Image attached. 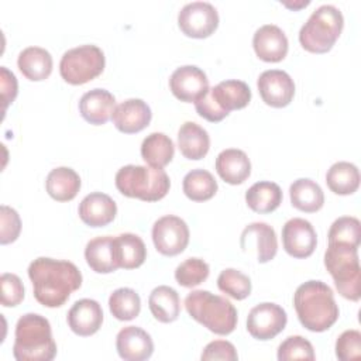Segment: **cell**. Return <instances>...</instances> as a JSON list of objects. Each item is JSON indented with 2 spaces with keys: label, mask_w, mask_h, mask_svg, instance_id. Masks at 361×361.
<instances>
[{
  "label": "cell",
  "mask_w": 361,
  "mask_h": 361,
  "mask_svg": "<svg viewBox=\"0 0 361 361\" xmlns=\"http://www.w3.org/2000/svg\"><path fill=\"white\" fill-rule=\"evenodd\" d=\"M34 298L45 307H59L82 285L79 268L65 259L38 257L28 265Z\"/></svg>",
  "instance_id": "cell-1"
},
{
  "label": "cell",
  "mask_w": 361,
  "mask_h": 361,
  "mask_svg": "<svg viewBox=\"0 0 361 361\" xmlns=\"http://www.w3.org/2000/svg\"><path fill=\"white\" fill-rule=\"evenodd\" d=\"M293 306L300 324L314 333L330 329L340 313L331 288L322 281L299 285L293 295Z\"/></svg>",
  "instance_id": "cell-2"
},
{
  "label": "cell",
  "mask_w": 361,
  "mask_h": 361,
  "mask_svg": "<svg viewBox=\"0 0 361 361\" xmlns=\"http://www.w3.org/2000/svg\"><path fill=\"white\" fill-rule=\"evenodd\" d=\"M13 355L17 361H51L56 355V344L48 319L38 313L23 314L14 333Z\"/></svg>",
  "instance_id": "cell-3"
},
{
  "label": "cell",
  "mask_w": 361,
  "mask_h": 361,
  "mask_svg": "<svg viewBox=\"0 0 361 361\" xmlns=\"http://www.w3.org/2000/svg\"><path fill=\"white\" fill-rule=\"evenodd\" d=\"M185 309L192 319L219 336H227L237 326V309L234 305L209 290H192L185 298Z\"/></svg>",
  "instance_id": "cell-4"
},
{
  "label": "cell",
  "mask_w": 361,
  "mask_h": 361,
  "mask_svg": "<svg viewBox=\"0 0 361 361\" xmlns=\"http://www.w3.org/2000/svg\"><path fill=\"white\" fill-rule=\"evenodd\" d=\"M114 182L121 195L144 202L164 199L171 188L169 176L162 168L144 165L121 166L116 173Z\"/></svg>",
  "instance_id": "cell-5"
},
{
  "label": "cell",
  "mask_w": 361,
  "mask_h": 361,
  "mask_svg": "<svg viewBox=\"0 0 361 361\" xmlns=\"http://www.w3.org/2000/svg\"><path fill=\"white\" fill-rule=\"evenodd\" d=\"M324 267L331 275L338 293L353 302L361 296V268L358 247L341 243H329L324 252Z\"/></svg>",
  "instance_id": "cell-6"
},
{
  "label": "cell",
  "mask_w": 361,
  "mask_h": 361,
  "mask_svg": "<svg viewBox=\"0 0 361 361\" xmlns=\"http://www.w3.org/2000/svg\"><path fill=\"white\" fill-rule=\"evenodd\" d=\"M344 18L333 4L317 7L299 31V42L303 49L313 54L330 51L341 34Z\"/></svg>",
  "instance_id": "cell-7"
},
{
  "label": "cell",
  "mask_w": 361,
  "mask_h": 361,
  "mask_svg": "<svg viewBox=\"0 0 361 361\" xmlns=\"http://www.w3.org/2000/svg\"><path fill=\"white\" fill-rule=\"evenodd\" d=\"M106 65L103 51L97 45L85 44L68 49L59 62V73L69 85H83L97 78Z\"/></svg>",
  "instance_id": "cell-8"
},
{
  "label": "cell",
  "mask_w": 361,
  "mask_h": 361,
  "mask_svg": "<svg viewBox=\"0 0 361 361\" xmlns=\"http://www.w3.org/2000/svg\"><path fill=\"white\" fill-rule=\"evenodd\" d=\"M152 241L159 254L175 257L189 244V227L178 216H162L152 226Z\"/></svg>",
  "instance_id": "cell-9"
},
{
  "label": "cell",
  "mask_w": 361,
  "mask_h": 361,
  "mask_svg": "<svg viewBox=\"0 0 361 361\" xmlns=\"http://www.w3.org/2000/svg\"><path fill=\"white\" fill-rule=\"evenodd\" d=\"M178 25L186 37L206 38L216 31L219 13L207 1H192L185 4L178 13Z\"/></svg>",
  "instance_id": "cell-10"
},
{
  "label": "cell",
  "mask_w": 361,
  "mask_h": 361,
  "mask_svg": "<svg viewBox=\"0 0 361 361\" xmlns=\"http://www.w3.org/2000/svg\"><path fill=\"white\" fill-rule=\"evenodd\" d=\"M286 322V312L279 305L264 302L250 310L247 330L255 340L267 341L276 337L285 329Z\"/></svg>",
  "instance_id": "cell-11"
},
{
  "label": "cell",
  "mask_w": 361,
  "mask_h": 361,
  "mask_svg": "<svg viewBox=\"0 0 361 361\" xmlns=\"http://www.w3.org/2000/svg\"><path fill=\"white\" fill-rule=\"evenodd\" d=\"M169 89L176 99L185 103H196L209 90L206 73L195 65L176 68L169 78Z\"/></svg>",
  "instance_id": "cell-12"
},
{
  "label": "cell",
  "mask_w": 361,
  "mask_h": 361,
  "mask_svg": "<svg viewBox=\"0 0 361 361\" xmlns=\"http://www.w3.org/2000/svg\"><path fill=\"white\" fill-rule=\"evenodd\" d=\"M257 87L262 102L275 109L288 106L295 96L293 79L281 69L264 71L257 80Z\"/></svg>",
  "instance_id": "cell-13"
},
{
  "label": "cell",
  "mask_w": 361,
  "mask_h": 361,
  "mask_svg": "<svg viewBox=\"0 0 361 361\" xmlns=\"http://www.w3.org/2000/svg\"><path fill=\"white\" fill-rule=\"evenodd\" d=\"M282 244L290 257L307 258L317 245V234L310 221L293 217L282 227Z\"/></svg>",
  "instance_id": "cell-14"
},
{
  "label": "cell",
  "mask_w": 361,
  "mask_h": 361,
  "mask_svg": "<svg viewBox=\"0 0 361 361\" xmlns=\"http://www.w3.org/2000/svg\"><path fill=\"white\" fill-rule=\"evenodd\" d=\"M152 118L149 106L142 99H127L116 106L111 120L114 127L124 134L142 131Z\"/></svg>",
  "instance_id": "cell-15"
},
{
  "label": "cell",
  "mask_w": 361,
  "mask_h": 361,
  "mask_svg": "<svg viewBox=\"0 0 361 361\" xmlns=\"http://www.w3.org/2000/svg\"><path fill=\"white\" fill-rule=\"evenodd\" d=\"M118 355L126 361H144L154 353L151 336L137 326L123 327L116 337Z\"/></svg>",
  "instance_id": "cell-16"
},
{
  "label": "cell",
  "mask_w": 361,
  "mask_h": 361,
  "mask_svg": "<svg viewBox=\"0 0 361 361\" xmlns=\"http://www.w3.org/2000/svg\"><path fill=\"white\" fill-rule=\"evenodd\" d=\"M252 47L257 56L265 62H279L288 54V38L275 24L259 27L252 37Z\"/></svg>",
  "instance_id": "cell-17"
},
{
  "label": "cell",
  "mask_w": 361,
  "mask_h": 361,
  "mask_svg": "<svg viewBox=\"0 0 361 361\" xmlns=\"http://www.w3.org/2000/svg\"><path fill=\"white\" fill-rule=\"evenodd\" d=\"M69 329L80 336L87 337L99 331L103 323V310L99 302L93 299L76 300L66 316Z\"/></svg>",
  "instance_id": "cell-18"
},
{
  "label": "cell",
  "mask_w": 361,
  "mask_h": 361,
  "mask_svg": "<svg viewBox=\"0 0 361 361\" xmlns=\"http://www.w3.org/2000/svg\"><path fill=\"white\" fill-rule=\"evenodd\" d=\"M78 213L86 226L104 227L114 220L117 214V204L109 195L92 192L82 199Z\"/></svg>",
  "instance_id": "cell-19"
},
{
  "label": "cell",
  "mask_w": 361,
  "mask_h": 361,
  "mask_svg": "<svg viewBox=\"0 0 361 361\" xmlns=\"http://www.w3.org/2000/svg\"><path fill=\"white\" fill-rule=\"evenodd\" d=\"M116 109V97L106 89H92L79 100L80 116L93 126L106 124Z\"/></svg>",
  "instance_id": "cell-20"
},
{
  "label": "cell",
  "mask_w": 361,
  "mask_h": 361,
  "mask_svg": "<svg viewBox=\"0 0 361 361\" xmlns=\"http://www.w3.org/2000/svg\"><path fill=\"white\" fill-rule=\"evenodd\" d=\"M209 94L217 107L230 114L231 110L244 109L251 100V89L250 86L237 79H228L217 83L213 87H209Z\"/></svg>",
  "instance_id": "cell-21"
},
{
  "label": "cell",
  "mask_w": 361,
  "mask_h": 361,
  "mask_svg": "<svg viewBox=\"0 0 361 361\" xmlns=\"http://www.w3.org/2000/svg\"><path fill=\"white\" fill-rule=\"evenodd\" d=\"M85 259L87 265L97 274H110L118 269L116 238L111 235L92 238L86 244Z\"/></svg>",
  "instance_id": "cell-22"
},
{
  "label": "cell",
  "mask_w": 361,
  "mask_h": 361,
  "mask_svg": "<svg viewBox=\"0 0 361 361\" xmlns=\"http://www.w3.org/2000/svg\"><path fill=\"white\" fill-rule=\"evenodd\" d=\"M216 171L224 182L240 185L250 176L251 162L243 149L227 148L217 155Z\"/></svg>",
  "instance_id": "cell-23"
},
{
  "label": "cell",
  "mask_w": 361,
  "mask_h": 361,
  "mask_svg": "<svg viewBox=\"0 0 361 361\" xmlns=\"http://www.w3.org/2000/svg\"><path fill=\"white\" fill-rule=\"evenodd\" d=\"M178 147L180 154L192 161L206 157L210 148L209 133L195 121H186L178 131Z\"/></svg>",
  "instance_id": "cell-24"
},
{
  "label": "cell",
  "mask_w": 361,
  "mask_h": 361,
  "mask_svg": "<svg viewBox=\"0 0 361 361\" xmlns=\"http://www.w3.org/2000/svg\"><path fill=\"white\" fill-rule=\"evenodd\" d=\"M20 72L32 82L45 80L52 72V56L41 47L24 48L17 59Z\"/></svg>",
  "instance_id": "cell-25"
},
{
  "label": "cell",
  "mask_w": 361,
  "mask_h": 361,
  "mask_svg": "<svg viewBox=\"0 0 361 361\" xmlns=\"http://www.w3.org/2000/svg\"><path fill=\"white\" fill-rule=\"evenodd\" d=\"M45 188L54 200L69 202L80 190V176L69 166H58L48 173Z\"/></svg>",
  "instance_id": "cell-26"
},
{
  "label": "cell",
  "mask_w": 361,
  "mask_h": 361,
  "mask_svg": "<svg viewBox=\"0 0 361 361\" xmlns=\"http://www.w3.org/2000/svg\"><path fill=\"white\" fill-rule=\"evenodd\" d=\"M290 203L305 213H314L324 204V193L319 183L309 178H299L289 186Z\"/></svg>",
  "instance_id": "cell-27"
},
{
  "label": "cell",
  "mask_w": 361,
  "mask_h": 361,
  "mask_svg": "<svg viewBox=\"0 0 361 361\" xmlns=\"http://www.w3.org/2000/svg\"><path fill=\"white\" fill-rule=\"evenodd\" d=\"M245 240H254L255 241V251H257V259L261 264L269 262L274 259L278 251V240L275 230L262 221H255L248 224L240 237V241Z\"/></svg>",
  "instance_id": "cell-28"
},
{
  "label": "cell",
  "mask_w": 361,
  "mask_h": 361,
  "mask_svg": "<svg viewBox=\"0 0 361 361\" xmlns=\"http://www.w3.org/2000/svg\"><path fill=\"white\" fill-rule=\"evenodd\" d=\"M148 306L152 316L161 323H172L180 313V299L178 292L166 285L152 289L148 298Z\"/></svg>",
  "instance_id": "cell-29"
},
{
  "label": "cell",
  "mask_w": 361,
  "mask_h": 361,
  "mask_svg": "<svg viewBox=\"0 0 361 361\" xmlns=\"http://www.w3.org/2000/svg\"><path fill=\"white\" fill-rule=\"evenodd\" d=\"M245 202L247 206L255 213H271L282 203V190L275 182H255L245 192Z\"/></svg>",
  "instance_id": "cell-30"
},
{
  "label": "cell",
  "mask_w": 361,
  "mask_h": 361,
  "mask_svg": "<svg viewBox=\"0 0 361 361\" xmlns=\"http://www.w3.org/2000/svg\"><path fill=\"white\" fill-rule=\"evenodd\" d=\"M175 154L172 140L164 133H151L142 140L141 157L152 168L166 166Z\"/></svg>",
  "instance_id": "cell-31"
},
{
  "label": "cell",
  "mask_w": 361,
  "mask_h": 361,
  "mask_svg": "<svg viewBox=\"0 0 361 361\" xmlns=\"http://www.w3.org/2000/svg\"><path fill=\"white\" fill-rule=\"evenodd\" d=\"M326 183L336 195H353L360 186L358 168L347 161L333 164L326 173Z\"/></svg>",
  "instance_id": "cell-32"
},
{
  "label": "cell",
  "mask_w": 361,
  "mask_h": 361,
  "mask_svg": "<svg viewBox=\"0 0 361 361\" xmlns=\"http://www.w3.org/2000/svg\"><path fill=\"white\" fill-rule=\"evenodd\" d=\"M114 238L120 268L134 269L144 264L147 258V248L140 235L133 233H123Z\"/></svg>",
  "instance_id": "cell-33"
},
{
  "label": "cell",
  "mask_w": 361,
  "mask_h": 361,
  "mask_svg": "<svg viewBox=\"0 0 361 361\" xmlns=\"http://www.w3.org/2000/svg\"><path fill=\"white\" fill-rule=\"evenodd\" d=\"M217 182L214 176L206 169L189 171L182 182V189L186 197L193 202H206L217 192Z\"/></svg>",
  "instance_id": "cell-34"
},
{
  "label": "cell",
  "mask_w": 361,
  "mask_h": 361,
  "mask_svg": "<svg viewBox=\"0 0 361 361\" xmlns=\"http://www.w3.org/2000/svg\"><path fill=\"white\" fill-rule=\"evenodd\" d=\"M110 313L121 322L135 319L141 310V299L131 288H118L109 298Z\"/></svg>",
  "instance_id": "cell-35"
},
{
  "label": "cell",
  "mask_w": 361,
  "mask_h": 361,
  "mask_svg": "<svg viewBox=\"0 0 361 361\" xmlns=\"http://www.w3.org/2000/svg\"><path fill=\"white\" fill-rule=\"evenodd\" d=\"M219 289L235 300H243L251 293V279L238 269L226 268L217 278Z\"/></svg>",
  "instance_id": "cell-36"
},
{
  "label": "cell",
  "mask_w": 361,
  "mask_h": 361,
  "mask_svg": "<svg viewBox=\"0 0 361 361\" xmlns=\"http://www.w3.org/2000/svg\"><path fill=\"white\" fill-rule=\"evenodd\" d=\"M209 264L200 258H186L175 269V279L183 288H193L207 279Z\"/></svg>",
  "instance_id": "cell-37"
},
{
  "label": "cell",
  "mask_w": 361,
  "mask_h": 361,
  "mask_svg": "<svg viewBox=\"0 0 361 361\" xmlns=\"http://www.w3.org/2000/svg\"><path fill=\"white\" fill-rule=\"evenodd\" d=\"M327 237L329 243H341L358 247L361 241V223L358 219L351 216L338 217L330 226Z\"/></svg>",
  "instance_id": "cell-38"
},
{
  "label": "cell",
  "mask_w": 361,
  "mask_h": 361,
  "mask_svg": "<svg viewBox=\"0 0 361 361\" xmlns=\"http://www.w3.org/2000/svg\"><path fill=\"white\" fill-rule=\"evenodd\" d=\"M276 357L279 361H289V360L313 361L316 358L312 343L302 336H289L285 341H282L278 347Z\"/></svg>",
  "instance_id": "cell-39"
},
{
  "label": "cell",
  "mask_w": 361,
  "mask_h": 361,
  "mask_svg": "<svg viewBox=\"0 0 361 361\" xmlns=\"http://www.w3.org/2000/svg\"><path fill=\"white\" fill-rule=\"evenodd\" d=\"M361 355V333L358 330L343 331L336 341V357L341 361L358 360Z\"/></svg>",
  "instance_id": "cell-40"
},
{
  "label": "cell",
  "mask_w": 361,
  "mask_h": 361,
  "mask_svg": "<svg viewBox=\"0 0 361 361\" xmlns=\"http://www.w3.org/2000/svg\"><path fill=\"white\" fill-rule=\"evenodd\" d=\"M1 305L4 307H14L24 299V285L16 274L4 272L0 278Z\"/></svg>",
  "instance_id": "cell-41"
},
{
  "label": "cell",
  "mask_w": 361,
  "mask_h": 361,
  "mask_svg": "<svg viewBox=\"0 0 361 361\" xmlns=\"http://www.w3.org/2000/svg\"><path fill=\"white\" fill-rule=\"evenodd\" d=\"M1 214H0V243L3 245L14 243L21 231V220L16 209L3 204L1 206Z\"/></svg>",
  "instance_id": "cell-42"
},
{
  "label": "cell",
  "mask_w": 361,
  "mask_h": 361,
  "mask_svg": "<svg viewBox=\"0 0 361 361\" xmlns=\"http://www.w3.org/2000/svg\"><path fill=\"white\" fill-rule=\"evenodd\" d=\"M202 360L209 361V360H226V361H235L238 358L235 347L227 341V340H214L209 343L202 355Z\"/></svg>",
  "instance_id": "cell-43"
},
{
  "label": "cell",
  "mask_w": 361,
  "mask_h": 361,
  "mask_svg": "<svg viewBox=\"0 0 361 361\" xmlns=\"http://www.w3.org/2000/svg\"><path fill=\"white\" fill-rule=\"evenodd\" d=\"M195 109H196V111H197V114L200 117H203L204 120H207L210 123H219V121H221L223 118L227 117V114L223 113L217 107V104L213 102V99L209 94V90H207V93L203 97H200L195 103Z\"/></svg>",
  "instance_id": "cell-44"
},
{
  "label": "cell",
  "mask_w": 361,
  "mask_h": 361,
  "mask_svg": "<svg viewBox=\"0 0 361 361\" xmlns=\"http://www.w3.org/2000/svg\"><path fill=\"white\" fill-rule=\"evenodd\" d=\"M0 83H1V97L4 102V110L10 103L14 102L18 92L17 79L13 72H10L6 66L0 68Z\"/></svg>",
  "instance_id": "cell-45"
},
{
  "label": "cell",
  "mask_w": 361,
  "mask_h": 361,
  "mask_svg": "<svg viewBox=\"0 0 361 361\" xmlns=\"http://www.w3.org/2000/svg\"><path fill=\"white\" fill-rule=\"evenodd\" d=\"M309 3H310L309 0H306V1H299V3H286V1H283V6H286V7H289V8H293V10H298V8L306 7Z\"/></svg>",
  "instance_id": "cell-46"
}]
</instances>
